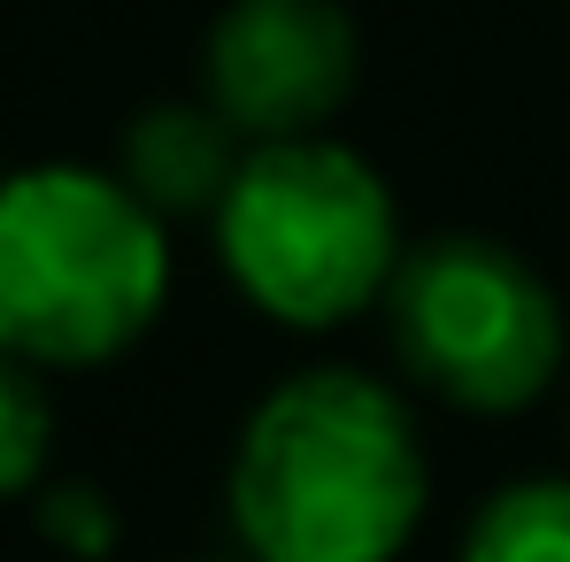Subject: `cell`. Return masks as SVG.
<instances>
[{"instance_id":"10","label":"cell","mask_w":570,"mask_h":562,"mask_svg":"<svg viewBox=\"0 0 570 562\" xmlns=\"http://www.w3.org/2000/svg\"><path fill=\"white\" fill-rule=\"evenodd\" d=\"M200 562H247V555H200Z\"/></svg>"},{"instance_id":"5","label":"cell","mask_w":570,"mask_h":562,"mask_svg":"<svg viewBox=\"0 0 570 562\" xmlns=\"http://www.w3.org/2000/svg\"><path fill=\"white\" fill-rule=\"evenodd\" d=\"M208 100L247 147L308 139L355 93V23L340 0H232L208 23Z\"/></svg>"},{"instance_id":"1","label":"cell","mask_w":570,"mask_h":562,"mask_svg":"<svg viewBox=\"0 0 570 562\" xmlns=\"http://www.w3.org/2000/svg\"><path fill=\"white\" fill-rule=\"evenodd\" d=\"M432 501L416 416L371 371H293L271 385L224 470L247 562H401Z\"/></svg>"},{"instance_id":"2","label":"cell","mask_w":570,"mask_h":562,"mask_svg":"<svg viewBox=\"0 0 570 562\" xmlns=\"http://www.w3.org/2000/svg\"><path fill=\"white\" fill-rule=\"evenodd\" d=\"M170 300V224L108 170L0 178V347L16 363H116Z\"/></svg>"},{"instance_id":"9","label":"cell","mask_w":570,"mask_h":562,"mask_svg":"<svg viewBox=\"0 0 570 562\" xmlns=\"http://www.w3.org/2000/svg\"><path fill=\"white\" fill-rule=\"evenodd\" d=\"M47 532H55L62 548H78V555H108V548H116V516H108V501H100L94 485L47 493Z\"/></svg>"},{"instance_id":"4","label":"cell","mask_w":570,"mask_h":562,"mask_svg":"<svg viewBox=\"0 0 570 562\" xmlns=\"http://www.w3.org/2000/svg\"><path fill=\"white\" fill-rule=\"evenodd\" d=\"M393 355L424 393L471 416H517L563 371V300L517 247L448 231L401 255L385 285Z\"/></svg>"},{"instance_id":"6","label":"cell","mask_w":570,"mask_h":562,"mask_svg":"<svg viewBox=\"0 0 570 562\" xmlns=\"http://www.w3.org/2000/svg\"><path fill=\"white\" fill-rule=\"evenodd\" d=\"M239 162H247V139L216 100H163V108L124 124L116 178L163 224H178V216H216L232 178H239Z\"/></svg>"},{"instance_id":"8","label":"cell","mask_w":570,"mask_h":562,"mask_svg":"<svg viewBox=\"0 0 570 562\" xmlns=\"http://www.w3.org/2000/svg\"><path fill=\"white\" fill-rule=\"evenodd\" d=\"M47 440H55V416H47L39 377H31V363H16L0 347V501H16V493L39 485Z\"/></svg>"},{"instance_id":"3","label":"cell","mask_w":570,"mask_h":562,"mask_svg":"<svg viewBox=\"0 0 570 562\" xmlns=\"http://www.w3.org/2000/svg\"><path fill=\"white\" fill-rule=\"evenodd\" d=\"M208 224H216V255L232 285L263 316H278L285 332L355 324L363 308L385 300L409 255L385 178L324 131L247 147Z\"/></svg>"},{"instance_id":"7","label":"cell","mask_w":570,"mask_h":562,"mask_svg":"<svg viewBox=\"0 0 570 562\" xmlns=\"http://www.w3.org/2000/svg\"><path fill=\"white\" fill-rule=\"evenodd\" d=\"M463 562H570V477H517L478 501Z\"/></svg>"}]
</instances>
